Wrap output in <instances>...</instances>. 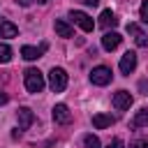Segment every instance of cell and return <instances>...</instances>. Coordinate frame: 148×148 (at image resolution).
I'll use <instances>...</instances> for the list:
<instances>
[{"label": "cell", "instance_id": "1", "mask_svg": "<svg viewBox=\"0 0 148 148\" xmlns=\"http://www.w3.org/2000/svg\"><path fill=\"white\" fill-rule=\"evenodd\" d=\"M23 79H25V90L28 92H42L44 90V74L39 69H35V67L25 69Z\"/></svg>", "mask_w": 148, "mask_h": 148}, {"label": "cell", "instance_id": "24", "mask_svg": "<svg viewBox=\"0 0 148 148\" xmlns=\"http://www.w3.org/2000/svg\"><path fill=\"white\" fill-rule=\"evenodd\" d=\"M5 102H7V95H5V92H0V104H5Z\"/></svg>", "mask_w": 148, "mask_h": 148}, {"label": "cell", "instance_id": "20", "mask_svg": "<svg viewBox=\"0 0 148 148\" xmlns=\"http://www.w3.org/2000/svg\"><path fill=\"white\" fill-rule=\"evenodd\" d=\"M109 148H125V143H123V139H118V136H116V139L109 143Z\"/></svg>", "mask_w": 148, "mask_h": 148}, {"label": "cell", "instance_id": "23", "mask_svg": "<svg viewBox=\"0 0 148 148\" xmlns=\"http://www.w3.org/2000/svg\"><path fill=\"white\" fill-rule=\"evenodd\" d=\"M16 2H18V5H21V7H28V5H30V2H32V0H16Z\"/></svg>", "mask_w": 148, "mask_h": 148}, {"label": "cell", "instance_id": "2", "mask_svg": "<svg viewBox=\"0 0 148 148\" xmlns=\"http://www.w3.org/2000/svg\"><path fill=\"white\" fill-rule=\"evenodd\" d=\"M49 86H51L53 92H62L67 88V72L62 67H53L49 72Z\"/></svg>", "mask_w": 148, "mask_h": 148}, {"label": "cell", "instance_id": "8", "mask_svg": "<svg viewBox=\"0 0 148 148\" xmlns=\"http://www.w3.org/2000/svg\"><path fill=\"white\" fill-rule=\"evenodd\" d=\"M113 106H116L118 111L130 109V106H132V95H130L127 90H118V92L113 95Z\"/></svg>", "mask_w": 148, "mask_h": 148}, {"label": "cell", "instance_id": "10", "mask_svg": "<svg viewBox=\"0 0 148 148\" xmlns=\"http://www.w3.org/2000/svg\"><path fill=\"white\" fill-rule=\"evenodd\" d=\"M120 35L116 32V30H111V32H104V37H102V49L104 51H113L118 44H120Z\"/></svg>", "mask_w": 148, "mask_h": 148}, {"label": "cell", "instance_id": "19", "mask_svg": "<svg viewBox=\"0 0 148 148\" xmlns=\"http://www.w3.org/2000/svg\"><path fill=\"white\" fill-rule=\"evenodd\" d=\"M139 14H141V21H143V23H148V0H143V2H141Z\"/></svg>", "mask_w": 148, "mask_h": 148}, {"label": "cell", "instance_id": "17", "mask_svg": "<svg viewBox=\"0 0 148 148\" xmlns=\"http://www.w3.org/2000/svg\"><path fill=\"white\" fill-rule=\"evenodd\" d=\"M83 146L86 148H102V143H99V139L95 134H86L83 136Z\"/></svg>", "mask_w": 148, "mask_h": 148}, {"label": "cell", "instance_id": "7", "mask_svg": "<svg viewBox=\"0 0 148 148\" xmlns=\"http://www.w3.org/2000/svg\"><path fill=\"white\" fill-rule=\"evenodd\" d=\"M118 67H120V72H123L125 76H130V74L134 72V67H136V53H134V51H127V53L120 58V65H118Z\"/></svg>", "mask_w": 148, "mask_h": 148}, {"label": "cell", "instance_id": "25", "mask_svg": "<svg viewBox=\"0 0 148 148\" xmlns=\"http://www.w3.org/2000/svg\"><path fill=\"white\" fill-rule=\"evenodd\" d=\"M37 2H42V5H46V2H49V0H37Z\"/></svg>", "mask_w": 148, "mask_h": 148}, {"label": "cell", "instance_id": "15", "mask_svg": "<svg viewBox=\"0 0 148 148\" xmlns=\"http://www.w3.org/2000/svg\"><path fill=\"white\" fill-rule=\"evenodd\" d=\"M16 32H18V28L12 23V21H0V37H16Z\"/></svg>", "mask_w": 148, "mask_h": 148}, {"label": "cell", "instance_id": "4", "mask_svg": "<svg viewBox=\"0 0 148 148\" xmlns=\"http://www.w3.org/2000/svg\"><path fill=\"white\" fill-rule=\"evenodd\" d=\"M69 18H72V21H74V23H76V25H79L83 32H92V28H95V21H92V18H90L86 12L72 9V12H69Z\"/></svg>", "mask_w": 148, "mask_h": 148}, {"label": "cell", "instance_id": "14", "mask_svg": "<svg viewBox=\"0 0 148 148\" xmlns=\"http://www.w3.org/2000/svg\"><path fill=\"white\" fill-rule=\"evenodd\" d=\"M56 32H58L60 37H72V35H74V28H72L65 18H58V21H56Z\"/></svg>", "mask_w": 148, "mask_h": 148}, {"label": "cell", "instance_id": "12", "mask_svg": "<svg viewBox=\"0 0 148 148\" xmlns=\"http://www.w3.org/2000/svg\"><path fill=\"white\" fill-rule=\"evenodd\" d=\"M127 32H130V35H134L136 46H148V37L141 32V28H139L136 23H127Z\"/></svg>", "mask_w": 148, "mask_h": 148}, {"label": "cell", "instance_id": "22", "mask_svg": "<svg viewBox=\"0 0 148 148\" xmlns=\"http://www.w3.org/2000/svg\"><path fill=\"white\" fill-rule=\"evenodd\" d=\"M81 2H83V5H88V7H95L99 0H81Z\"/></svg>", "mask_w": 148, "mask_h": 148}, {"label": "cell", "instance_id": "3", "mask_svg": "<svg viewBox=\"0 0 148 148\" xmlns=\"http://www.w3.org/2000/svg\"><path fill=\"white\" fill-rule=\"evenodd\" d=\"M111 79H113V74H111V69H109L106 65H97V67H92V72H90L92 86H109Z\"/></svg>", "mask_w": 148, "mask_h": 148}, {"label": "cell", "instance_id": "9", "mask_svg": "<svg viewBox=\"0 0 148 148\" xmlns=\"http://www.w3.org/2000/svg\"><path fill=\"white\" fill-rule=\"evenodd\" d=\"M16 120H18V130H28L32 125V120H35V113L28 106H21L18 113H16Z\"/></svg>", "mask_w": 148, "mask_h": 148}, {"label": "cell", "instance_id": "6", "mask_svg": "<svg viewBox=\"0 0 148 148\" xmlns=\"http://www.w3.org/2000/svg\"><path fill=\"white\" fill-rule=\"evenodd\" d=\"M53 120L58 125H69L72 123V111L67 109V104H56L53 106Z\"/></svg>", "mask_w": 148, "mask_h": 148}, {"label": "cell", "instance_id": "21", "mask_svg": "<svg viewBox=\"0 0 148 148\" xmlns=\"http://www.w3.org/2000/svg\"><path fill=\"white\" fill-rule=\"evenodd\" d=\"M132 148H148V139H139V141H134Z\"/></svg>", "mask_w": 148, "mask_h": 148}, {"label": "cell", "instance_id": "16", "mask_svg": "<svg viewBox=\"0 0 148 148\" xmlns=\"http://www.w3.org/2000/svg\"><path fill=\"white\" fill-rule=\"evenodd\" d=\"M132 127H148V109H141V111L134 116Z\"/></svg>", "mask_w": 148, "mask_h": 148}, {"label": "cell", "instance_id": "18", "mask_svg": "<svg viewBox=\"0 0 148 148\" xmlns=\"http://www.w3.org/2000/svg\"><path fill=\"white\" fill-rule=\"evenodd\" d=\"M9 60H12V46L0 44V62H9Z\"/></svg>", "mask_w": 148, "mask_h": 148}, {"label": "cell", "instance_id": "11", "mask_svg": "<svg viewBox=\"0 0 148 148\" xmlns=\"http://www.w3.org/2000/svg\"><path fill=\"white\" fill-rule=\"evenodd\" d=\"M116 123V118L111 116V113H95L92 116V125L97 127V130H104V127H111Z\"/></svg>", "mask_w": 148, "mask_h": 148}, {"label": "cell", "instance_id": "5", "mask_svg": "<svg viewBox=\"0 0 148 148\" xmlns=\"http://www.w3.org/2000/svg\"><path fill=\"white\" fill-rule=\"evenodd\" d=\"M46 49H49L46 42H42L39 46H21V56H23L25 60H37V58H42V56L46 53Z\"/></svg>", "mask_w": 148, "mask_h": 148}, {"label": "cell", "instance_id": "13", "mask_svg": "<svg viewBox=\"0 0 148 148\" xmlns=\"http://www.w3.org/2000/svg\"><path fill=\"white\" fill-rule=\"evenodd\" d=\"M99 25H102V28H106V30H109V28H116V25H118L116 14H113L111 9H104V12H102V16H99Z\"/></svg>", "mask_w": 148, "mask_h": 148}]
</instances>
